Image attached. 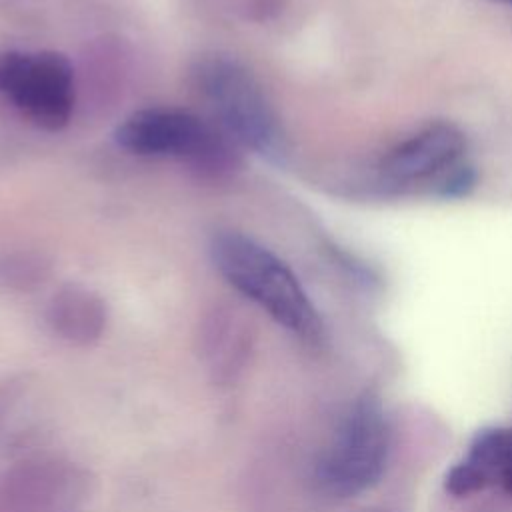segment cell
Returning <instances> with one entry per match:
<instances>
[{
	"label": "cell",
	"mask_w": 512,
	"mask_h": 512,
	"mask_svg": "<svg viewBox=\"0 0 512 512\" xmlns=\"http://www.w3.org/2000/svg\"><path fill=\"white\" fill-rule=\"evenodd\" d=\"M50 264L44 256L18 252L0 260V286L16 292H30L46 282Z\"/></svg>",
	"instance_id": "11"
},
{
	"label": "cell",
	"mask_w": 512,
	"mask_h": 512,
	"mask_svg": "<svg viewBox=\"0 0 512 512\" xmlns=\"http://www.w3.org/2000/svg\"><path fill=\"white\" fill-rule=\"evenodd\" d=\"M88 490V472L70 460H24L0 474V512H68Z\"/></svg>",
	"instance_id": "6"
},
{
	"label": "cell",
	"mask_w": 512,
	"mask_h": 512,
	"mask_svg": "<svg viewBox=\"0 0 512 512\" xmlns=\"http://www.w3.org/2000/svg\"><path fill=\"white\" fill-rule=\"evenodd\" d=\"M496 484L512 494V428L478 432L466 456L448 470L444 482L454 496H468Z\"/></svg>",
	"instance_id": "9"
},
{
	"label": "cell",
	"mask_w": 512,
	"mask_h": 512,
	"mask_svg": "<svg viewBox=\"0 0 512 512\" xmlns=\"http://www.w3.org/2000/svg\"><path fill=\"white\" fill-rule=\"evenodd\" d=\"M198 350L212 382L230 386L248 368L254 352V328L236 308L216 306L200 324Z\"/></svg>",
	"instance_id": "8"
},
{
	"label": "cell",
	"mask_w": 512,
	"mask_h": 512,
	"mask_svg": "<svg viewBox=\"0 0 512 512\" xmlns=\"http://www.w3.org/2000/svg\"><path fill=\"white\" fill-rule=\"evenodd\" d=\"M218 274L274 322L306 340L322 334V320L290 266L238 230H220L210 240Z\"/></svg>",
	"instance_id": "1"
},
{
	"label": "cell",
	"mask_w": 512,
	"mask_h": 512,
	"mask_svg": "<svg viewBox=\"0 0 512 512\" xmlns=\"http://www.w3.org/2000/svg\"><path fill=\"white\" fill-rule=\"evenodd\" d=\"M192 82L214 110L220 128L254 154L280 160L284 132L256 76L236 58L204 54L192 64Z\"/></svg>",
	"instance_id": "3"
},
{
	"label": "cell",
	"mask_w": 512,
	"mask_h": 512,
	"mask_svg": "<svg viewBox=\"0 0 512 512\" xmlns=\"http://www.w3.org/2000/svg\"><path fill=\"white\" fill-rule=\"evenodd\" d=\"M116 144L136 156L176 158L206 180L240 168L238 144L218 126L180 108H142L114 130Z\"/></svg>",
	"instance_id": "2"
},
{
	"label": "cell",
	"mask_w": 512,
	"mask_h": 512,
	"mask_svg": "<svg viewBox=\"0 0 512 512\" xmlns=\"http://www.w3.org/2000/svg\"><path fill=\"white\" fill-rule=\"evenodd\" d=\"M0 94L32 124L62 130L74 112V66L54 50H2Z\"/></svg>",
	"instance_id": "5"
},
{
	"label": "cell",
	"mask_w": 512,
	"mask_h": 512,
	"mask_svg": "<svg viewBox=\"0 0 512 512\" xmlns=\"http://www.w3.org/2000/svg\"><path fill=\"white\" fill-rule=\"evenodd\" d=\"M390 428L376 398H360L338 426L316 464V480L324 492L348 498L364 492L384 472Z\"/></svg>",
	"instance_id": "4"
},
{
	"label": "cell",
	"mask_w": 512,
	"mask_h": 512,
	"mask_svg": "<svg viewBox=\"0 0 512 512\" xmlns=\"http://www.w3.org/2000/svg\"><path fill=\"white\" fill-rule=\"evenodd\" d=\"M46 322L68 344L90 346L102 338L108 324V310L94 290L80 284H66L48 300Z\"/></svg>",
	"instance_id": "10"
},
{
	"label": "cell",
	"mask_w": 512,
	"mask_h": 512,
	"mask_svg": "<svg viewBox=\"0 0 512 512\" xmlns=\"http://www.w3.org/2000/svg\"><path fill=\"white\" fill-rule=\"evenodd\" d=\"M496 2H504V4H512V0H496Z\"/></svg>",
	"instance_id": "14"
},
{
	"label": "cell",
	"mask_w": 512,
	"mask_h": 512,
	"mask_svg": "<svg viewBox=\"0 0 512 512\" xmlns=\"http://www.w3.org/2000/svg\"><path fill=\"white\" fill-rule=\"evenodd\" d=\"M226 6L250 20H264L280 8V0H224Z\"/></svg>",
	"instance_id": "13"
},
{
	"label": "cell",
	"mask_w": 512,
	"mask_h": 512,
	"mask_svg": "<svg viewBox=\"0 0 512 512\" xmlns=\"http://www.w3.org/2000/svg\"><path fill=\"white\" fill-rule=\"evenodd\" d=\"M464 150V134L454 124L434 122L396 144L384 156L380 170L396 184L426 182L458 166Z\"/></svg>",
	"instance_id": "7"
},
{
	"label": "cell",
	"mask_w": 512,
	"mask_h": 512,
	"mask_svg": "<svg viewBox=\"0 0 512 512\" xmlns=\"http://www.w3.org/2000/svg\"><path fill=\"white\" fill-rule=\"evenodd\" d=\"M26 386H28V380H26V376H20V374L8 376L0 382V438L4 434V426H6L8 418L12 416Z\"/></svg>",
	"instance_id": "12"
}]
</instances>
